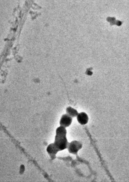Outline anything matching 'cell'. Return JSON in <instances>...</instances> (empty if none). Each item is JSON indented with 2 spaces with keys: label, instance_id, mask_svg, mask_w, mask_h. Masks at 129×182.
<instances>
[{
  "label": "cell",
  "instance_id": "1",
  "mask_svg": "<svg viewBox=\"0 0 129 182\" xmlns=\"http://www.w3.org/2000/svg\"><path fill=\"white\" fill-rule=\"evenodd\" d=\"M54 143L59 151L67 149L69 143L66 137L63 138L55 137Z\"/></svg>",
  "mask_w": 129,
  "mask_h": 182
},
{
  "label": "cell",
  "instance_id": "2",
  "mask_svg": "<svg viewBox=\"0 0 129 182\" xmlns=\"http://www.w3.org/2000/svg\"><path fill=\"white\" fill-rule=\"evenodd\" d=\"M82 143L80 142L74 141L69 143L67 149L70 153L75 154L82 149Z\"/></svg>",
  "mask_w": 129,
  "mask_h": 182
},
{
  "label": "cell",
  "instance_id": "3",
  "mask_svg": "<svg viewBox=\"0 0 129 182\" xmlns=\"http://www.w3.org/2000/svg\"><path fill=\"white\" fill-rule=\"evenodd\" d=\"M72 121V118L68 114H65L63 115L61 117L60 124L61 126L66 128L70 125Z\"/></svg>",
  "mask_w": 129,
  "mask_h": 182
},
{
  "label": "cell",
  "instance_id": "4",
  "mask_svg": "<svg viewBox=\"0 0 129 182\" xmlns=\"http://www.w3.org/2000/svg\"><path fill=\"white\" fill-rule=\"evenodd\" d=\"M77 119L79 123L82 125H85L88 123L89 117L87 114L84 112L78 114Z\"/></svg>",
  "mask_w": 129,
  "mask_h": 182
},
{
  "label": "cell",
  "instance_id": "5",
  "mask_svg": "<svg viewBox=\"0 0 129 182\" xmlns=\"http://www.w3.org/2000/svg\"><path fill=\"white\" fill-rule=\"evenodd\" d=\"M47 151L51 157L52 158L55 157L56 154L59 151L54 145V143H52L50 144L48 146L47 148Z\"/></svg>",
  "mask_w": 129,
  "mask_h": 182
},
{
  "label": "cell",
  "instance_id": "6",
  "mask_svg": "<svg viewBox=\"0 0 129 182\" xmlns=\"http://www.w3.org/2000/svg\"><path fill=\"white\" fill-rule=\"evenodd\" d=\"M67 130L64 127L60 126L57 128L56 135L55 137L63 138L66 137Z\"/></svg>",
  "mask_w": 129,
  "mask_h": 182
},
{
  "label": "cell",
  "instance_id": "7",
  "mask_svg": "<svg viewBox=\"0 0 129 182\" xmlns=\"http://www.w3.org/2000/svg\"><path fill=\"white\" fill-rule=\"evenodd\" d=\"M67 114L72 118L77 116L78 113L77 110L71 107H68L66 109Z\"/></svg>",
  "mask_w": 129,
  "mask_h": 182
}]
</instances>
